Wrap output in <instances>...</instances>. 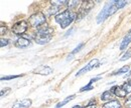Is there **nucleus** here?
I'll return each mask as SVG.
<instances>
[{"label": "nucleus", "mask_w": 131, "mask_h": 108, "mask_svg": "<svg viewBox=\"0 0 131 108\" xmlns=\"http://www.w3.org/2000/svg\"><path fill=\"white\" fill-rule=\"evenodd\" d=\"M52 36H53V29L51 27L48 26V24H46L36 31L35 36H34V40L37 44L45 45L51 40Z\"/></svg>", "instance_id": "nucleus-1"}, {"label": "nucleus", "mask_w": 131, "mask_h": 108, "mask_svg": "<svg viewBox=\"0 0 131 108\" xmlns=\"http://www.w3.org/2000/svg\"><path fill=\"white\" fill-rule=\"evenodd\" d=\"M76 14L70 10H66L64 12L58 14V15L54 17V20L57 23L60 24V26L62 28H66L68 27L75 19H76Z\"/></svg>", "instance_id": "nucleus-2"}, {"label": "nucleus", "mask_w": 131, "mask_h": 108, "mask_svg": "<svg viewBox=\"0 0 131 108\" xmlns=\"http://www.w3.org/2000/svg\"><path fill=\"white\" fill-rule=\"evenodd\" d=\"M29 24L31 27L34 28H41L43 25L47 24V19H46V15L42 12H36L29 17Z\"/></svg>", "instance_id": "nucleus-3"}, {"label": "nucleus", "mask_w": 131, "mask_h": 108, "mask_svg": "<svg viewBox=\"0 0 131 108\" xmlns=\"http://www.w3.org/2000/svg\"><path fill=\"white\" fill-rule=\"evenodd\" d=\"M93 7H94V2H93V1H83L82 3H81V8H80V10H79L77 19H78V20L82 19L84 16H86L90 12V10H91Z\"/></svg>", "instance_id": "nucleus-4"}, {"label": "nucleus", "mask_w": 131, "mask_h": 108, "mask_svg": "<svg viewBox=\"0 0 131 108\" xmlns=\"http://www.w3.org/2000/svg\"><path fill=\"white\" fill-rule=\"evenodd\" d=\"M27 28H28V23L26 21H24V20H21V21L16 22L12 26V31L16 35H22V34H24L26 32Z\"/></svg>", "instance_id": "nucleus-5"}, {"label": "nucleus", "mask_w": 131, "mask_h": 108, "mask_svg": "<svg viewBox=\"0 0 131 108\" xmlns=\"http://www.w3.org/2000/svg\"><path fill=\"white\" fill-rule=\"evenodd\" d=\"M97 66H99V60L98 59H93V60H91V61L89 62L84 68H82L80 71H78L76 76H80V75H82L83 73H86V72L92 70L94 67H97Z\"/></svg>", "instance_id": "nucleus-6"}, {"label": "nucleus", "mask_w": 131, "mask_h": 108, "mask_svg": "<svg viewBox=\"0 0 131 108\" xmlns=\"http://www.w3.org/2000/svg\"><path fill=\"white\" fill-rule=\"evenodd\" d=\"M109 5H110V3H107L105 6H104V8L102 9V11L100 12L97 16V23H102L104 20H106L108 17H109Z\"/></svg>", "instance_id": "nucleus-7"}, {"label": "nucleus", "mask_w": 131, "mask_h": 108, "mask_svg": "<svg viewBox=\"0 0 131 108\" xmlns=\"http://www.w3.org/2000/svg\"><path fill=\"white\" fill-rule=\"evenodd\" d=\"M51 72H52V69L49 66H46V65H40L33 70V73L39 74V75H49Z\"/></svg>", "instance_id": "nucleus-8"}, {"label": "nucleus", "mask_w": 131, "mask_h": 108, "mask_svg": "<svg viewBox=\"0 0 131 108\" xmlns=\"http://www.w3.org/2000/svg\"><path fill=\"white\" fill-rule=\"evenodd\" d=\"M31 104H32V101L30 99H22L15 102L12 105V108H28L31 106Z\"/></svg>", "instance_id": "nucleus-9"}, {"label": "nucleus", "mask_w": 131, "mask_h": 108, "mask_svg": "<svg viewBox=\"0 0 131 108\" xmlns=\"http://www.w3.org/2000/svg\"><path fill=\"white\" fill-rule=\"evenodd\" d=\"M111 92H113L116 96L121 97V98H124V97H126V95H127V92L122 88V86H121V87H119V86H114V87H112V88H111Z\"/></svg>", "instance_id": "nucleus-10"}, {"label": "nucleus", "mask_w": 131, "mask_h": 108, "mask_svg": "<svg viewBox=\"0 0 131 108\" xmlns=\"http://www.w3.org/2000/svg\"><path fill=\"white\" fill-rule=\"evenodd\" d=\"M30 45V41L23 38V37H19L15 42V46L19 47V48H26Z\"/></svg>", "instance_id": "nucleus-11"}, {"label": "nucleus", "mask_w": 131, "mask_h": 108, "mask_svg": "<svg viewBox=\"0 0 131 108\" xmlns=\"http://www.w3.org/2000/svg\"><path fill=\"white\" fill-rule=\"evenodd\" d=\"M130 42H131V31L124 37V39H123V41H122V43H121V45H120V50H125L127 45H128Z\"/></svg>", "instance_id": "nucleus-12"}, {"label": "nucleus", "mask_w": 131, "mask_h": 108, "mask_svg": "<svg viewBox=\"0 0 131 108\" xmlns=\"http://www.w3.org/2000/svg\"><path fill=\"white\" fill-rule=\"evenodd\" d=\"M103 108H121L120 102L118 100H111L103 105Z\"/></svg>", "instance_id": "nucleus-13"}, {"label": "nucleus", "mask_w": 131, "mask_h": 108, "mask_svg": "<svg viewBox=\"0 0 131 108\" xmlns=\"http://www.w3.org/2000/svg\"><path fill=\"white\" fill-rule=\"evenodd\" d=\"M75 98V95H70V96H68L66 99H64L63 101H61V102H59L58 104H57V106H56V108H61L63 107L64 105H66L67 103H69L71 100H73Z\"/></svg>", "instance_id": "nucleus-14"}, {"label": "nucleus", "mask_w": 131, "mask_h": 108, "mask_svg": "<svg viewBox=\"0 0 131 108\" xmlns=\"http://www.w3.org/2000/svg\"><path fill=\"white\" fill-rule=\"evenodd\" d=\"M51 3V5L52 6H56V7H58V8H60V7H62V6H65V5H68V1H66V0H53V1H51L50 2Z\"/></svg>", "instance_id": "nucleus-15"}, {"label": "nucleus", "mask_w": 131, "mask_h": 108, "mask_svg": "<svg viewBox=\"0 0 131 108\" xmlns=\"http://www.w3.org/2000/svg\"><path fill=\"white\" fill-rule=\"evenodd\" d=\"M112 92L111 91H105V92L103 93L102 95H101V100L102 101H111V99H112Z\"/></svg>", "instance_id": "nucleus-16"}, {"label": "nucleus", "mask_w": 131, "mask_h": 108, "mask_svg": "<svg viewBox=\"0 0 131 108\" xmlns=\"http://www.w3.org/2000/svg\"><path fill=\"white\" fill-rule=\"evenodd\" d=\"M84 45H85V43H80L78 46L76 47V48H75V49H74V50L71 52V54L68 56V59H67V60H70V59H72V58H73V56H74V55H75L77 52H79V51L82 49L83 47H84Z\"/></svg>", "instance_id": "nucleus-17"}, {"label": "nucleus", "mask_w": 131, "mask_h": 108, "mask_svg": "<svg viewBox=\"0 0 131 108\" xmlns=\"http://www.w3.org/2000/svg\"><path fill=\"white\" fill-rule=\"evenodd\" d=\"M128 71H129V66H124V67L120 68L119 70L115 71V72L113 73V74H112V75H121V74H123V73H126V72H128Z\"/></svg>", "instance_id": "nucleus-18"}, {"label": "nucleus", "mask_w": 131, "mask_h": 108, "mask_svg": "<svg viewBox=\"0 0 131 108\" xmlns=\"http://www.w3.org/2000/svg\"><path fill=\"white\" fill-rule=\"evenodd\" d=\"M80 4V1H77V0H73V1H69L68 3V6L70 9H74V8H77Z\"/></svg>", "instance_id": "nucleus-19"}, {"label": "nucleus", "mask_w": 131, "mask_h": 108, "mask_svg": "<svg viewBox=\"0 0 131 108\" xmlns=\"http://www.w3.org/2000/svg\"><path fill=\"white\" fill-rule=\"evenodd\" d=\"M131 57V48H129L125 53H124V55L120 58V61H125L126 59H129Z\"/></svg>", "instance_id": "nucleus-20"}, {"label": "nucleus", "mask_w": 131, "mask_h": 108, "mask_svg": "<svg viewBox=\"0 0 131 108\" xmlns=\"http://www.w3.org/2000/svg\"><path fill=\"white\" fill-rule=\"evenodd\" d=\"M127 3H128V2H127V1H125V0H119V1H117V0H116V5H117L118 9L123 8Z\"/></svg>", "instance_id": "nucleus-21"}, {"label": "nucleus", "mask_w": 131, "mask_h": 108, "mask_svg": "<svg viewBox=\"0 0 131 108\" xmlns=\"http://www.w3.org/2000/svg\"><path fill=\"white\" fill-rule=\"evenodd\" d=\"M122 88L128 93H131V83L130 82H126V83H124L123 85H122Z\"/></svg>", "instance_id": "nucleus-22"}, {"label": "nucleus", "mask_w": 131, "mask_h": 108, "mask_svg": "<svg viewBox=\"0 0 131 108\" xmlns=\"http://www.w3.org/2000/svg\"><path fill=\"white\" fill-rule=\"evenodd\" d=\"M22 75H8V76H4V77H1V80H11V79H15V78L21 77Z\"/></svg>", "instance_id": "nucleus-23"}, {"label": "nucleus", "mask_w": 131, "mask_h": 108, "mask_svg": "<svg viewBox=\"0 0 131 108\" xmlns=\"http://www.w3.org/2000/svg\"><path fill=\"white\" fill-rule=\"evenodd\" d=\"M91 89H93V86H92V84L89 82L86 86H84V87H82V88L80 89V91H81V92H84V91H88V90H91Z\"/></svg>", "instance_id": "nucleus-24"}, {"label": "nucleus", "mask_w": 131, "mask_h": 108, "mask_svg": "<svg viewBox=\"0 0 131 108\" xmlns=\"http://www.w3.org/2000/svg\"><path fill=\"white\" fill-rule=\"evenodd\" d=\"M11 91V89L9 88V87H6V88H3L2 90H1V97H4V96H6L8 93Z\"/></svg>", "instance_id": "nucleus-25"}, {"label": "nucleus", "mask_w": 131, "mask_h": 108, "mask_svg": "<svg viewBox=\"0 0 131 108\" xmlns=\"http://www.w3.org/2000/svg\"><path fill=\"white\" fill-rule=\"evenodd\" d=\"M9 43V40L8 39H4V38H1L0 40V46L1 47H4V46H7Z\"/></svg>", "instance_id": "nucleus-26"}, {"label": "nucleus", "mask_w": 131, "mask_h": 108, "mask_svg": "<svg viewBox=\"0 0 131 108\" xmlns=\"http://www.w3.org/2000/svg\"><path fill=\"white\" fill-rule=\"evenodd\" d=\"M6 30H7L6 26H4L3 24H1V26H0V34L1 35H4L6 33Z\"/></svg>", "instance_id": "nucleus-27"}, {"label": "nucleus", "mask_w": 131, "mask_h": 108, "mask_svg": "<svg viewBox=\"0 0 131 108\" xmlns=\"http://www.w3.org/2000/svg\"><path fill=\"white\" fill-rule=\"evenodd\" d=\"M94 104H96V100L95 99H91L89 102H88V104L86 105V107H92ZM95 106V105H94Z\"/></svg>", "instance_id": "nucleus-28"}, {"label": "nucleus", "mask_w": 131, "mask_h": 108, "mask_svg": "<svg viewBox=\"0 0 131 108\" xmlns=\"http://www.w3.org/2000/svg\"><path fill=\"white\" fill-rule=\"evenodd\" d=\"M125 107L131 108V96L130 97H128V99L125 101Z\"/></svg>", "instance_id": "nucleus-29"}, {"label": "nucleus", "mask_w": 131, "mask_h": 108, "mask_svg": "<svg viewBox=\"0 0 131 108\" xmlns=\"http://www.w3.org/2000/svg\"><path fill=\"white\" fill-rule=\"evenodd\" d=\"M100 79H101V77H100V76H97V77H95V78H92V79L90 80V83H91V84H93L94 82H96L97 80H100Z\"/></svg>", "instance_id": "nucleus-30"}, {"label": "nucleus", "mask_w": 131, "mask_h": 108, "mask_svg": "<svg viewBox=\"0 0 131 108\" xmlns=\"http://www.w3.org/2000/svg\"><path fill=\"white\" fill-rule=\"evenodd\" d=\"M73 30H74L73 28H72V29H70V31H68V32H67V34H66V36H69V35H70V34L72 33V31H73Z\"/></svg>", "instance_id": "nucleus-31"}, {"label": "nucleus", "mask_w": 131, "mask_h": 108, "mask_svg": "<svg viewBox=\"0 0 131 108\" xmlns=\"http://www.w3.org/2000/svg\"><path fill=\"white\" fill-rule=\"evenodd\" d=\"M73 108H81V106L80 105H76V106H74Z\"/></svg>", "instance_id": "nucleus-32"}, {"label": "nucleus", "mask_w": 131, "mask_h": 108, "mask_svg": "<svg viewBox=\"0 0 131 108\" xmlns=\"http://www.w3.org/2000/svg\"><path fill=\"white\" fill-rule=\"evenodd\" d=\"M89 108H98L97 106H92V107H89Z\"/></svg>", "instance_id": "nucleus-33"}, {"label": "nucleus", "mask_w": 131, "mask_h": 108, "mask_svg": "<svg viewBox=\"0 0 131 108\" xmlns=\"http://www.w3.org/2000/svg\"><path fill=\"white\" fill-rule=\"evenodd\" d=\"M128 82H130V83H131V79H130V80H129V81H128Z\"/></svg>", "instance_id": "nucleus-34"}, {"label": "nucleus", "mask_w": 131, "mask_h": 108, "mask_svg": "<svg viewBox=\"0 0 131 108\" xmlns=\"http://www.w3.org/2000/svg\"><path fill=\"white\" fill-rule=\"evenodd\" d=\"M130 74H131V71H130V73H129V75H130Z\"/></svg>", "instance_id": "nucleus-35"}]
</instances>
